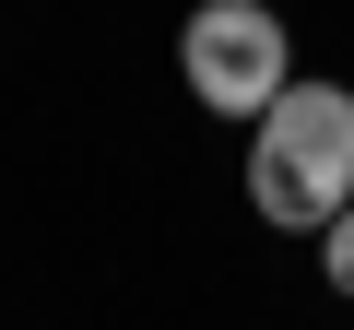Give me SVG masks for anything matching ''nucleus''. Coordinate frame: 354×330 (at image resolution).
Masks as SVG:
<instances>
[{
    "label": "nucleus",
    "instance_id": "nucleus-1",
    "mask_svg": "<svg viewBox=\"0 0 354 330\" xmlns=\"http://www.w3.org/2000/svg\"><path fill=\"white\" fill-rule=\"evenodd\" d=\"M248 201L283 236H319L354 201V95L342 83H283L248 118Z\"/></svg>",
    "mask_w": 354,
    "mask_h": 330
},
{
    "label": "nucleus",
    "instance_id": "nucleus-2",
    "mask_svg": "<svg viewBox=\"0 0 354 330\" xmlns=\"http://www.w3.org/2000/svg\"><path fill=\"white\" fill-rule=\"evenodd\" d=\"M177 71L213 118H260L283 83H295V48H283V12L272 0H201L177 24Z\"/></svg>",
    "mask_w": 354,
    "mask_h": 330
},
{
    "label": "nucleus",
    "instance_id": "nucleus-3",
    "mask_svg": "<svg viewBox=\"0 0 354 330\" xmlns=\"http://www.w3.org/2000/svg\"><path fill=\"white\" fill-rule=\"evenodd\" d=\"M319 271H330V295H354V201L319 224Z\"/></svg>",
    "mask_w": 354,
    "mask_h": 330
}]
</instances>
